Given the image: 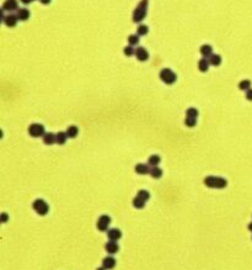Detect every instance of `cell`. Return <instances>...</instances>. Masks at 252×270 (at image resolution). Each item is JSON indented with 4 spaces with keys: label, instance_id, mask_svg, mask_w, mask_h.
I'll return each instance as SVG.
<instances>
[{
    "label": "cell",
    "instance_id": "2",
    "mask_svg": "<svg viewBox=\"0 0 252 270\" xmlns=\"http://www.w3.org/2000/svg\"><path fill=\"white\" fill-rule=\"evenodd\" d=\"M204 185L210 189H224L228 186V180L225 178L221 176H214V175H209L207 178H204L203 180Z\"/></svg>",
    "mask_w": 252,
    "mask_h": 270
},
{
    "label": "cell",
    "instance_id": "7",
    "mask_svg": "<svg viewBox=\"0 0 252 270\" xmlns=\"http://www.w3.org/2000/svg\"><path fill=\"white\" fill-rule=\"evenodd\" d=\"M149 57H150V54H149V52L146 51L145 47L138 46L136 48V58L139 62H146L149 59Z\"/></svg>",
    "mask_w": 252,
    "mask_h": 270
},
{
    "label": "cell",
    "instance_id": "28",
    "mask_svg": "<svg viewBox=\"0 0 252 270\" xmlns=\"http://www.w3.org/2000/svg\"><path fill=\"white\" fill-rule=\"evenodd\" d=\"M136 196H139V197H140V199H143L144 201H148V200L150 199V192H149L148 190L141 189V190H139V191H138Z\"/></svg>",
    "mask_w": 252,
    "mask_h": 270
},
{
    "label": "cell",
    "instance_id": "12",
    "mask_svg": "<svg viewBox=\"0 0 252 270\" xmlns=\"http://www.w3.org/2000/svg\"><path fill=\"white\" fill-rule=\"evenodd\" d=\"M117 262L116 259L113 258V257H106V258H103V260H102V267L105 268L106 270H111L113 269L115 267H116Z\"/></svg>",
    "mask_w": 252,
    "mask_h": 270
},
{
    "label": "cell",
    "instance_id": "27",
    "mask_svg": "<svg viewBox=\"0 0 252 270\" xmlns=\"http://www.w3.org/2000/svg\"><path fill=\"white\" fill-rule=\"evenodd\" d=\"M186 116H187V117L198 119L199 111H198V109H195V107H190V109H187V111H186Z\"/></svg>",
    "mask_w": 252,
    "mask_h": 270
},
{
    "label": "cell",
    "instance_id": "33",
    "mask_svg": "<svg viewBox=\"0 0 252 270\" xmlns=\"http://www.w3.org/2000/svg\"><path fill=\"white\" fill-rule=\"evenodd\" d=\"M51 1L52 0H39V3L43 4V5H48V4H51Z\"/></svg>",
    "mask_w": 252,
    "mask_h": 270
},
{
    "label": "cell",
    "instance_id": "25",
    "mask_svg": "<svg viewBox=\"0 0 252 270\" xmlns=\"http://www.w3.org/2000/svg\"><path fill=\"white\" fill-rule=\"evenodd\" d=\"M123 53H124L126 57H133V56H136V48H134V46H131V44L126 46L123 48Z\"/></svg>",
    "mask_w": 252,
    "mask_h": 270
},
{
    "label": "cell",
    "instance_id": "6",
    "mask_svg": "<svg viewBox=\"0 0 252 270\" xmlns=\"http://www.w3.org/2000/svg\"><path fill=\"white\" fill-rule=\"evenodd\" d=\"M110 223H111V217L107 216V215H102V216H100L98 220H97L96 227H97V229L101 231V232H106V231H108Z\"/></svg>",
    "mask_w": 252,
    "mask_h": 270
},
{
    "label": "cell",
    "instance_id": "19",
    "mask_svg": "<svg viewBox=\"0 0 252 270\" xmlns=\"http://www.w3.org/2000/svg\"><path fill=\"white\" fill-rule=\"evenodd\" d=\"M65 132H67V135H68V138H75L79 135V128L75 125H72L67 128Z\"/></svg>",
    "mask_w": 252,
    "mask_h": 270
},
{
    "label": "cell",
    "instance_id": "4",
    "mask_svg": "<svg viewBox=\"0 0 252 270\" xmlns=\"http://www.w3.org/2000/svg\"><path fill=\"white\" fill-rule=\"evenodd\" d=\"M32 207L36 211V213L39 216H46L49 212V205L43 200V199H37L33 201Z\"/></svg>",
    "mask_w": 252,
    "mask_h": 270
},
{
    "label": "cell",
    "instance_id": "32",
    "mask_svg": "<svg viewBox=\"0 0 252 270\" xmlns=\"http://www.w3.org/2000/svg\"><path fill=\"white\" fill-rule=\"evenodd\" d=\"M7 220H9L7 213H6V212H2V213H1V222H2V223H5Z\"/></svg>",
    "mask_w": 252,
    "mask_h": 270
},
{
    "label": "cell",
    "instance_id": "10",
    "mask_svg": "<svg viewBox=\"0 0 252 270\" xmlns=\"http://www.w3.org/2000/svg\"><path fill=\"white\" fill-rule=\"evenodd\" d=\"M107 237L110 241H115L117 242L118 239L122 238V231L118 228H110L107 231Z\"/></svg>",
    "mask_w": 252,
    "mask_h": 270
},
{
    "label": "cell",
    "instance_id": "22",
    "mask_svg": "<svg viewBox=\"0 0 252 270\" xmlns=\"http://www.w3.org/2000/svg\"><path fill=\"white\" fill-rule=\"evenodd\" d=\"M251 85H252V83L250 79H244V80H241V82L239 83V89L246 93L247 90L251 89Z\"/></svg>",
    "mask_w": 252,
    "mask_h": 270
},
{
    "label": "cell",
    "instance_id": "15",
    "mask_svg": "<svg viewBox=\"0 0 252 270\" xmlns=\"http://www.w3.org/2000/svg\"><path fill=\"white\" fill-rule=\"evenodd\" d=\"M42 138H43V143L47 145H52L57 143V135H54L52 132H46V135Z\"/></svg>",
    "mask_w": 252,
    "mask_h": 270
},
{
    "label": "cell",
    "instance_id": "8",
    "mask_svg": "<svg viewBox=\"0 0 252 270\" xmlns=\"http://www.w3.org/2000/svg\"><path fill=\"white\" fill-rule=\"evenodd\" d=\"M134 170H136V174L139 175H146V174H150V170L151 168L149 164H144V163H139L134 166Z\"/></svg>",
    "mask_w": 252,
    "mask_h": 270
},
{
    "label": "cell",
    "instance_id": "9",
    "mask_svg": "<svg viewBox=\"0 0 252 270\" xmlns=\"http://www.w3.org/2000/svg\"><path fill=\"white\" fill-rule=\"evenodd\" d=\"M199 52H200V54H202V57L203 58H209L213 53V47L210 46V44H208V43H204V44H202L200 46V48H199Z\"/></svg>",
    "mask_w": 252,
    "mask_h": 270
},
{
    "label": "cell",
    "instance_id": "36",
    "mask_svg": "<svg viewBox=\"0 0 252 270\" xmlns=\"http://www.w3.org/2000/svg\"><path fill=\"white\" fill-rule=\"evenodd\" d=\"M96 270H106V269H105V268H103V267H101V268H97Z\"/></svg>",
    "mask_w": 252,
    "mask_h": 270
},
{
    "label": "cell",
    "instance_id": "14",
    "mask_svg": "<svg viewBox=\"0 0 252 270\" xmlns=\"http://www.w3.org/2000/svg\"><path fill=\"white\" fill-rule=\"evenodd\" d=\"M105 250H106L108 254H116L117 252L119 250V246H118V243L115 242V241H108V242L105 244Z\"/></svg>",
    "mask_w": 252,
    "mask_h": 270
},
{
    "label": "cell",
    "instance_id": "11",
    "mask_svg": "<svg viewBox=\"0 0 252 270\" xmlns=\"http://www.w3.org/2000/svg\"><path fill=\"white\" fill-rule=\"evenodd\" d=\"M2 10L4 11H14L17 9V0H5L2 3Z\"/></svg>",
    "mask_w": 252,
    "mask_h": 270
},
{
    "label": "cell",
    "instance_id": "30",
    "mask_svg": "<svg viewBox=\"0 0 252 270\" xmlns=\"http://www.w3.org/2000/svg\"><path fill=\"white\" fill-rule=\"evenodd\" d=\"M185 125L187 126V127H194V126L197 125V119H193V117H187L186 116V119H185Z\"/></svg>",
    "mask_w": 252,
    "mask_h": 270
},
{
    "label": "cell",
    "instance_id": "24",
    "mask_svg": "<svg viewBox=\"0 0 252 270\" xmlns=\"http://www.w3.org/2000/svg\"><path fill=\"white\" fill-rule=\"evenodd\" d=\"M148 33H149V27H148V25L140 23V25L138 26V28H136V35H139V36H145V35H148Z\"/></svg>",
    "mask_w": 252,
    "mask_h": 270
},
{
    "label": "cell",
    "instance_id": "23",
    "mask_svg": "<svg viewBox=\"0 0 252 270\" xmlns=\"http://www.w3.org/2000/svg\"><path fill=\"white\" fill-rule=\"evenodd\" d=\"M145 204H146V201H144L143 199H140L139 196H136L134 199H133V206L138 210H141V208L145 207Z\"/></svg>",
    "mask_w": 252,
    "mask_h": 270
},
{
    "label": "cell",
    "instance_id": "1",
    "mask_svg": "<svg viewBox=\"0 0 252 270\" xmlns=\"http://www.w3.org/2000/svg\"><path fill=\"white\" fill-rule=\"evenodd\" d=\"M148 6H149V1L148 0H141L138 5H136V8L134 9V11H133V22H141V21L144 20L145 18H146V14H148Z\"/></svg>",
    "mask_w": 252,
    "mask_h": 270
},
{
    "label": "cell",
    "instance_id": "3",
    "mask_svg": "<svg viewBox=\"0 0 252 270\" xmlns=\"http://www.w3.org/2000/svg\"><path fill=\"white\" fill-rule=\"evenodd\" d=\"M159 77H160V79H161V82L164 84H166V85H172V84H175L176 80H177L176 73H175L172 69H170V68H164V69H161Z\"/></svg>",
    "mask_w": 252,
    "mask_h": 270
},
{
    "label": "cell",
    "instance_id": "34",
    "mask_svg": "<svg viewBox=\"0 0 252 270\" xmlns=\"http://www.w3.org/2000/svg\"><path fill=\"white\" fill-rule=\"evenodd\" d=\"M22 4H25V5H28V4H31L32 3V0H20Z\"/></svg>",
    "mask_w": 252,
    "mask_h": 270
},
{
    "label": "cell",
    "instance_id": "31",
    "mask_svg": "<svg viewBox=\"0 0 252 270\" xmlns=\"http://www.w3.org/2000/svg\"><path fill=\"white\" fill-rule=\"evenodd\" d=\"M245 98H246V100L252 101V88L250 89V90H247V91L245 93Z\"/></svg>",
    "mask_w": 252,
    "mask_h": 270
},
{
    "label": "cell",
    "instance_id": "5",
    "mask_svg": "<svg viewBox=\"0 0 252 270\" xmlns=\"http://www.w3.org/2000/svg\"><path fill=\"white\" fill-rule=\"evenodd\" d=\"M28 135L33 138H38V137H43L46 135V128L44 126L41 124H31L27 128Z\"/></svg>",
    "mask_w": 252,
    "mask_h": 270
},
{
    "label": "cell",
    "instance_id": "37",
    "mask_svg": "<svg viewBox=\"0 0 252 270\" xmlns=\"http://www.w3.org/2000/svg\"><path fill=\"white\" fill-rule=\"evenodd\" d=\"M32 1H35V0H32Z\"/></svg>",
    "mask_w": 252,
    "mask_h": 270
},
{
    "label": "cell",
    "instance_id": "26",
    "mask_svg": "<svg viewBox=\"0 0 252 270\" xmlns=\"http://www.w3.org/2000/svg\"><path fill=\"white\" fill-rule=\"evenodd\" d=\"M67 140H68L67 132H58V133H57V143H58V145H65Z\"/></svg>",
    "mask_w": 252,
    "mask_h": 270
},
{
    "label": "cell",
    "instance_id": "17",
    "mask_svg": "<svg viewBox=\"0 0 252 270\" xmlns=\"http://www.w3.org/2000/svg\"><path fill=\"white\" fill-rule=\"evenodd\" d=\"M16 15H17V18H19L20 21H26V20H28V19H30L31 13H30V10H28V9H26V8H21V9L17 10Z\"/></svg>",
    "mask_w": 252,
    "mask_h": 270
},
{
    "label": "cell",
    "instance_id": "13",
    "mask_svg": "<svg viewBox=\"0 0 252 270\" xmlns=\"http://www.w3.org/2000/svg\"><path fill=\"white\" fill-rule=\"evenodd\" d=\"M17 21H19L17 15L10 14V15L5 16V19H4L2 22H4V23H5V26H7V27H15V26L17 25Z\"/></svg>",
    "mask_w": 252,
    "mask_h": 270
},
{
    "label": "cell",
    "instance_id": "16",
    "mask_svg": "<svg viewBox=\"0 0 252 270\" xmlns=\"http://www.w3.org/2000/svg\"><path fill=\"white\" fill-rule=\"evenodd\" d=\"M209 67H210V63H209V59H208V58H203V57H202V59H199V62H198V69H199L200 73H207V72L209 70Z\"/></svg>",
    "mask_w": 252,
    "mask_h": 270
},
{
    "label": "cell",
    "instance_id": "35",
    "mask_svg": "<svg viewBox=\"0 0 252 270\" xmlns=\"http://www.w3.org/2000/svg\"><path fill=\"white\" fill-rule=\"evenodd\" d=\"M249 229H250V231L252 232V222L250 223V225H249Z\"/></svg>",
    "mask_w": 252,
    "mask_h": 270
},
{
    "label": "cell",
    "instance_id": "29",
    "mask_svg": "<svg viewBox=\"0 0 252 270\" xmlns=\"http://www.w3.org/2000/svg\"><path fill=\"white\" fill-rule=\"evenodd\" d=\"M139 41H140V36L139 35H131V36H128V43L131 44V46H136V44H139Z\"/></svg>",
    "mask_w": 252,
    "mask_h": 270
},
{
    "label": "cell",
    "instance_id": "21",
    "mask_svg": "<svg viewBox=\"0 0 252 270\" xmlns=\"http://www.w3.org/2000/svg\"><path fill=\"white\" fill-rule=\"evenodd\" d=\"M162 174H164V171H162L161 168H159V166H151V170H150L151 178H154V179H160V178L162 176Z\"/></svg>",
    "mask_w": 252,
    "mask_h": 270
},
{
    "label": "cell",
    "instance_id": "20",
    "mask_svg": "<svg viewBox=\"0 0 252 270\" xmlns=\"http://www.w3.org/2000/svg\"><path fill=\"white\" fill-rule=\"evenodd\" d=\"M160 162H161V157H160V155H157V154H153V155H150V157H149V159H148V164H149L150 166H159Z\"/></svg>",
    "mask_w": 252,
    "mask_h": 270
},
{
    "label": "cell",
    "instance_id": "18",
    "mask_svg": "<svg viewBox=\"0 0 252 270\" xmlns=\"http://www.w3.org/2000/svg\"><path fill=\"white\" fill-rule=\"evenodd\" d=\"M208 59H209L210 65H213V67H219L221 64V62H223V58H221L220 54H212Z\"/></svg>",
    "mask_w": 252,
    "mask_h": 270
}]
</instances>
